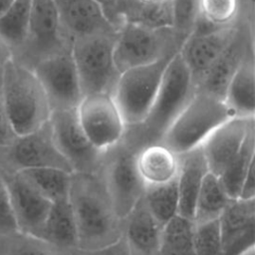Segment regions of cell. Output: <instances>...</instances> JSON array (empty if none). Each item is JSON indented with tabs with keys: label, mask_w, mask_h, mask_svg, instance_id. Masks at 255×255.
Here are the masks:
<instances>
[{
	"label": "cell",
	"mask_w": 255,
	"mask_h": 255,
	"mask_svg": "<svg viewBox=\"0 0 255 255\" xmlns=\"http://www.w3.org/2000/svg\"><path fill=\"white\" fill-rule=\"evenodd\" d=\"M195 92L192 76L177 53L166 66L146 118L138 126L127 127L128 136L140 148L149 143L159 142L165 130Z\"/></svg>",
	"instance_id": "obj_1"
},
{
	"label": "cell",
	"mask_w": 255,
	"mask_h": 255,
	"mask_svg": "<svg viewBox=\"0 0 255 255\" xmlns=\"http://www.w3.org/2000/svg\"><path fill=\"white\" fill-rule=\"evenodd\" d=\"M69 200L77 225L78 245L83 250L102 248L120 239L116 236L117 216L93 173H73Z\"/></svg>",
	"instance_id": "obj_2"
},
{
	"label": "cell",
	"mask_w": 255,
	"mask_h": 255,
	"mask_svg": "<svg viewBox=\"0 0 255 255\" xmlns=\"http://www.w3.org/2000/svg\"><path fill=\"white\" fill-rule=\"evenodd\" d=\"M3 99L17 135L32 132L49 122L51 108L34 72L13 59L1 68Z\"/></svg>",
	"instance_id": "obj_3"
},
{
	"label": "cell",
	"mask_w": 255,
	"mask_h": 255,
	"mask_svg": "<svg viewBox=\"0 0 255 255\" xmlns=\"http://www.w3.org/2000/svg\"><path fill=\"white\" fill-rule=\"evenodd\" d=\"M232 117L235 116L223 99L196 91L159 142L177 155L182 154L200 146L216 128Z\"/></svg>",
	"instance_id": "obj_4"
},
{
	"label": "cell",
	"mask_w": 255,
	"mask_h": 255,
	"mask_svg": "<svg viewBox=\"0 0 255 255\" xmlns=\"http://www.w3.org/2000/svg\"><path fill=\"white\" fill-rule=\"evenodd\" d=\"M185 37L174 28L154 29L126 22L117 33L114 58L119 71L147 65L179 52Z\"/></svg>",
	"instance_id": "obj_5"
},
{
	"label": "cell",
	"mask_w": 255,
	"mask_h": 255,
	"mask_svg": "<svg viewBox=\"0 0 255 255\" xmlns=\"http://www.w3.org/2000/svg\"><path fill=\"white\" fill-rule=\"evenodd\" d=\"M117 33L91 35L72 41L71 54L84 96L113 94L121 75L114 58Z\"/></svg>",
	"instance_id": "obj_6"
},
{
	"label": "cell",
	"mask_w": 255,
	"mask_h": 255,
	"mask_svg": "<svg viewBox=\"0 0 255 255\" xmlns=\"http://www.w3.org/2000/svg\"><path fill=\"white\" fill-rule=\"evenodd\" d=\"M173 56L121 73L112 96L127 127L138 126L146 118L166 66Z\"/></svg>",
	"instance_id": "obj_7"
},
{
	"label": "cell",
	"mask_w": 255,
	"mask_h": 255,
	"mask_svg": "<svg viewBox=\"0 0 255 255\" xmlns=\"http://www.w3.org/2000/svg\"><path fill=\"white\" fill-rule=\"evenodd\" d=\"M71 51V42L64 36L53 0H32L26 38L11 59L33 70L41 61Z\"/></svg>",
	"instance_id": "obj_8"
},
{
	"label": "cell",
	"mask_w": 255,
	"mask_h": 255,
	"mask_svg": "<svg viewBox=\"0 0 255 255\" xmlns=\"http://www.w3.org/2000/svg\"><path fill=\"white\" fill-rule=\"evenodd\" d=\"M139 149L125 138L107 153L108 195L115 215L126 218L143 196L145 185L141 180L135 156Z\"/></svg>",
	"instance_id": "obj_9"
},
{
	"label": "cell",
	"mask_w": 255,
	"mask_h": 255,
	"mask_svg": "<svg viewBox=\"0 0 255 255\" xmlns=\"http://www.w3.org/2000/svg\"><path fill=\"white\" fill-rule=\"evenodd\" d=\"M76 114L88 139L102 152L115 147L125 136L127 125L112 94L85 95Z\"/></svg>",
	"instance_id": "obj_10"
},
{
	"label": "cell",
	"mask_w": 255,
	"mask_h": 255,
	"mask_svg": "<svg viewBox=\"0 0 255 255\" xmlns=\"http://www.w3.org/2000/svg\"><path fill=\"white\" fill-rule=\"evenodd\" d=\"M0 167L8 171L56 167L74 173L53 141L49 122L32 132L16 135L9 145L0 148Z\"/></svg>",
	"instance_id": "obj_11"
},
{
	"label": "cell",
	"mask_w": 255,
	"mask_h": 255,
	"mask_svg": "<svg viewBox=\"0 0 255 255\" xmlns=\"http://www.w3.org/2000/svg\"><path fill=\"white\" fill-rule=\"evenodd\" d=\"M53 141L74 172L94 173L105 153L97 149L82 129L76 110L53 111L49 119Z\"/></svg>",
	"instance_id": "obj_12"
},
{
	"label": "cell",
	"mask_w": 255,
	"mask_h": 255,
	"mask_svg": "<svg viewBox=\"0 0 255 255\" xmlns=\"http://www.w3.org/2000/svg\"><path fill=\"white\" fill-rule=\"evenodd\" d=\"M32 71L45 92L52 112L77 109L84 95L71 51L41 61Z\"/></svg>",
	"instance_id": "obj_13"
},
{
	"label": "cell",
	"mask_w": 255,
	"mask_h": 255,
	"mask_svg": "<svg viewBox=\"0 0 255 255\" xmlns=\"http://www.w3.org/2000/svg\"><path fill=\"white\" fill-rule=\"evenodd\" d=\"M253 21L241 17L231 42L197 84L196 91L223 99L233 75L246 59L253 57Z\"/></svg>",
	"instance_id": "obj_14"
},
{
	"label": "cell",
	"mask_w": 255,
	"mask_h": 255,
	"mask_svg": "<svg viewBox=\"0 0 255 255\" xmlns=\"http://www.w3.org/2000/svg\"><path fill=\"white\" fill-rule=\"evenodd\" d=\"M0 170L8 190L18 231L36 238L52 202L38 192L18 171H8L1 167Z\"/></svg>",
	"instance_id": "obj_15"
},
{
	"label": "cell",
	"mask_w": 255,
	"mask_h": 255,
	"mask_svg": "<svg viewBox=\"0 0 255 255\" xmlns=\"http://www.w3.org/2000/svg\"><path fill=\"white\" fill-rule=\"evenodd\" d=\"M239 21L210 31H192L185 38L178 53L192 76L195 88L231 42Z\"/></svg>",
	"instance_id": "obj_16"
},
{
	"label": "cell",
	"mask_w": 255,
	"mask_h": 255,
	"mask_svg": "<svg viewBox=\"0 0 255 255\" xmlns=\"http://www.w3.org/2000/svg\"><path fill=\"white\" fill-rule=\"evenodd\" d=\"M254 128V118L240 117H232L216 128L200 145L208 171L219 177Z\"/></svg>",
	"instance_id": "obj_17"
},
{
	"label": "cell",
	"mask_w": 255,
	"mask_h": 255,
	"mask_svg": "<svg viewBox=\"0 0 255 255\" xmlns=\"http://www.w3.org/2000/svg\"><path fill=\"white\" fill-rule=\"evenodd\" d=\"M64 36L74 39L118 30L108 21L95 0H53Z\"/></svg>",
	"instance_id": "obj_18"
},
{
	"label": "cell",
	"mask_w": 255,
	"mask_h": 255,
	"mask_svg": "<svg viewBox=\"0 0 255 255\" xmlns=\"http://www.w3.org/2000/svg\"><path fill=\"white\" fill-rule=\"evenodd\" d=\"M208 172L207 164L200 146L178 154L176 184L178 190V214L193 219L198 191Z\"/></svg>",
	"instance_id": "obj_19"
},
{
	"label": "cell",
	"mask_w": 255,
	"mask_h": 255,
	"mask_svg": "<svg viewBox=\"0 0 255 255\" xmlns=\"http://www.w3.org/2000/svg\"><path fill=\"white\" fill-rule=\"evenodd\" d=\"M135 164L145 186L164 184L176 178L178 155L160 142L149 143L137 151Z\"/></svg>",
	"instance_id": "obj_20"
},
{
	"label": "cell",
	"mask_w": 255,
	"mask_h": 255,
	"mask_svg": "<svg viewBox=\"0 0 255 255\" xmlns=\"http://www.w3.org/2000/svg\"><path fill=\"white\" fill-rule=\"evenodd\" d=\"M127 225V244L130 253L154 255L160 241L161 227L148 211L143 196L129 213Z\"/></svg>",
	"instance_id": "obj_21"
},
{
	"label": "cell",
	"mask_w": 255,
	"mask_h": 255,
	"mask_svg": "<svg viewBox=\"0 0 255 255\" xmlns=\"http://www.w3.org/2000/svg\"><path fill=\"white\" fill-rule=\"evenodd\" d=\"M223 100L235 117H255L254 56L246 59L233 75Z\"/></svg>",
	"instance_id": "obj_22"
},
{
	"label": "cell",
	"mask_w": 255,
	"mask_h": 255,
	"mask_svg": "<svg viewBox=\"0 0 255 255\" xmlns=\"http://www.w3.org/2000/svg\"><path fill=\"white\" fill-rule=\"evenodd\" d=\"M36 238L61 247L78 245L77 225L70 200L52 203Z\"/></svg>",
	"instance_id": "obj_23"
},
{
	"label": "cell",
	"mask_w": 255,
	"mask_h": 255,
	"mask_svg": "<svg viewBox=\"0 0 255 255\" xmlns=\"http://www.w3.org/2000/svg\"><path fill=\"white\" fill-rule=\"evenodd\" d=\"M50 202L70 199L72 172L56 167H35L18 171Z\"/></svg>",
	"instance_id": "obj_24"
},
{
	"label": "cell",
	"mask_w": 255,
	"mask_h": 255,
	"mask_svg": "<svg viewBox=\"0 0 255 255\" xmlns=\"http://www.w3.org/2000/svg\"><path fill=\"white\" fill-rule=\"evenodd\" d=\"M243 15L242 0H199L192 31L205 32L236 24Z\"/></svg>",
	"instance_id": "obj_25"
},
{
	"label": "cell",
	"mask_w": 255,
	"mask_h": 255,
	"mask_svg": "<svg viewBox=\"0 0 255 255\" xmlns=\"http://www.w3.org/2000/svg\"><path fill=\"white\" fill-rule=\"evenodd\" d=\"M32 0H14L0 16V40L11 57L22 46L29 27Z\"/></svg>",
	"instance_id": "obj_26"
},
{
	"label": "cell",
	"mask_w": 255,
	"mask_h": 255,
	"mask_svg": "<svg viewBox=\"0 0 255 255\" xmlns=\"http://www.w3.org/2000/svg\"><path fill=\"white\" fill-rule=\"evenodd\" d=\"M230 200L219 177L208 171L196 197L193 223L199 224L218 219Z\"/></svg>",
	"instance_id": "obj_27"
},
{
	"label": "cell",
	"mask_w": 255,
	"mask_h": 255,
	"mask_svg": "<svg viewBox=\"0 0 255 255\" xmlns=\"http://www.w3.org/2000/svg\"><path fill=\"white\" fill-rule=\"evenodd\" d=\"M218 219L223 247L229 241L254 226L255 199H231Z\"/></svg>",
	"instance_id": "obj_28"
},
{
	"label": "cell",
	"mask_w": 255,
	"mask_h": 255,
	"mask_svg": "<svg viewBox=\"0 0 255 255\" xmlns=\"http://www.w3.org/2000/svg\"><path fill=\"white\" fill-rule=\"evenodd\" d=\"M255 128H252L240 151L231 160L227 167L220 174L219 179L225 190L226 194L230 199H237L242 182L249 170V168L254 164L255 155Z\"/></svg>",
	"instance_id": "obj_29"
},
{
	"label": "cell",
	"mask_w": 255,
	"mask_h": 255,
	"mask_svg": "<svg viewBox=\"0 0 255 255\" xmlns=\"http://www.w3.org/2000/svg\"><path fill=\"white\" fill-rule=\"evenodd\" d=\"M126 22L137 23L149 28H174V10L172 0L140 2L132 0Z\"/></svg>",
	"instance_id": "obj_30"
},
{
	"label": "cell",
	"mask_w": 255,
	"mask_h": 255,
	"mask_svg": "<svg viewBox=\"0 0 255 255\" xmlns=\"http://www.w3.org/2000/svg\"><path fill=\"white\" fill-rule=\"evenodd\" d=\"M143 199L156 222L162 227L178 214V190L176 178L164 184L145 186Z\"/></svg>",
	"instance_id": "obj_31"
},
{
	"label": "cell",
	"mask_w": 255,
	"mask_h": 255,
	"mask_svg": "<svg viewBox=\"0 0 255 255\" xmlns=\"http://www.w3.org/2000/svg\"><path fill=\"white\" fill-rule=\"evenodd\" d=\"M193 231V221L176 214L161 227L159 245L173 249L183 255H195Z\"/></svg>",
	"instance_id": "obj_32"
},
{
	"label": "cell",
	"mask_w": 255,
	"mask_h": 255,
	"mask_svg": "<svg viewBox=\"0 0 255 255\" xmlns=\"http://www.w3.org/2000/svg\"><path fill=\"white\" fill-rule=\"evenodd\" d=\"M193 246L195 255H220L222 236L219 219L194 224Z\"/></svg>",
	"instance_id": "obj_33"
},
{
	"label": "cell",
	"mask_w": 255,
	"mask_h": 255,
	"mask_svg": "<svg viewBox=\"0 0 255 255\" xmlns=\"http://www.w3.org/2000/svg\"><path fill=\"white\" fill-rule=\"evenodd\" d=\"M174 10V29L183 37L193 30L198 17L199 0H172Z\"/></svg>",
	"instance_id": "obj_34"
},
{
	"label": "cell",
	"mask_w": 255,
	"mask_h": 255,
	"mask_svg": "<svg viewBox=\"0 0 255 255\" xmlns=\"http://www.w3.org/2000/svg\"><path fill=\"white\" fill-rule=\"evenodd\" d=\"M102 9L108 21L119 30L127 19V14L132 0H95Z\"/></svg>",
	"instance_id": "obj_35"
},
{
	"label": "cell",
	"mask_w": 255,
	"mask_h": 255,
	"mask_svg": "<svg viewBox=\"0 0 255 255\" xmlns=\"http://www.w3.org/2000/svg\"><path fill=\"white\" fill-rule=\"evenodd\" d=\"M18 231L16 219L10 203L8 190L0 170V232Z\"/></svg>",
	"instance_id": "obj_36"
},
{
	"label": "cell",
	"mask_w": 255,
	"mask_h": 255,
	"mask_svg": "<svg viewBox=\"0 0 255 255\" xmlns=\"http://www.w3.org/2000/svg\"><path fill=\"white\" fill-rule=\"evenodd\" d=\"M254 226L247 229L222 247L220 255H242L254 247Z\"/></svg>",
	"instance_id": "obj_37"
},
{
	"label": "cell",
	"mask_w": 255,
	"mask_h": 255,
	"mask_svg": "<svg viewBox=\"0 0 255 255\" xmlns=\"http://www.w3.org/2000/svg\"><path fill=\"white\" fill-rule=\"evenodd\" d=\"M2 68V67H1ZM1 68H0V148L9 145L16 137V133L10 124L8 114L6 111L1 83Z\"/></svg>",
	"instance_id": "obj_38"
},
{
	"label": "cell",
	"mask_w": 255,
	"mask_h": 255,
	"mask_svg": "<svg viewBox=\"0 0 255 255\" xmlns=\"http://www.w3.org/2000/svg\"><path fill=\"white\" fill-rule=\"evenodd\" d=\"M78 255H131L126 239L120 238L116 242L94 250H83Z\"/></svg>",
	"instance_id": "obj_39"
},
{
	"label": "cell",
	"mask_w": 255,
	"mask_h": 255,
	"mask_svg": "<svg viewBox=\"0 0 255 255\" xmlns=\"http://www.w3.org/2000/svg\"><path fill=\"white\" fill-rule=\"evenodd\" d=\"M35 238V237H34ZM40 239L26 240L17 243L11 250V255H51V253L39 244Z\"/></svg>",
	"instance_id": "obj_40"
},
{
	"label": "cell",
	"mask_w": 255,
	"mask_h": 255,
	"mask_svg": "<svg viewBox=\"0 0 255 255\" xmlns=\"http://www.w3.org/2000/svg\"><path fill=\"white\" fill-rule=\"evenodd\" d=\"M241 200H252L255 199V175H254V164L249 168L242 185L239 190L238 198Z\"/></svg>",
	"instance_id": "obj_41"
},
{
	"label": "cell",
	"mask_w": 255,
	"mask_h": 255,
	"mask_svg": "<svg viewBox=\"0 0 255 255\" xmlns=\"http://www.w3.org/2000/svg\"><path fill=\"white\" fill-rule=\"evenodd\" d=\"M10 59H11V53L9 49L0 40V68Z\"/></svg>",
	"instance_id": "obj_42"
},
{
	"label": "cell",
	"mask_w": 255,
	"mask_h": 255,
	"mask_svg": "<svg viewBox=\"0 0 255 255\" xmlns=\"http://www.w3.org/2000/svg\"><path fill=\"white\" fill-rule=\"evenodd\" d=\"M154 255H183L182 253H179L173 249H170V248H167L165 246H162V245H158V248L155 252Z\"/></svg>",
	"instance_id": "obj_43"
},
{
	"label": "cell",
	"mask_w": 255,
	"mask_h": 255,
	"mask_svg": "<svg viewBox=\"0 0 255 255\" xmlns=\"http://www.w3.org/2000/svg\"><path fill=\"white\" fill-rule=\"evenodd\" d=\"M14 0H0V16L10 7Z\"/></svg>",
	"instance_id": "obj_44"
},
{
	"label": "cell",
	"mask_w": 255,
	"mask_h": 255,
	"mask_svg": "<svg viewBox=\"0 0 255 255\" xmlns=\"http://www.w3.org/2000/svg\"><path fill=\"white\" fill-rule=\"evenodd\" d=\"M140 2H151V1H155V0H138Z\"/></svg>",
	"instance_id": "obj_45"
}]
</instances>
